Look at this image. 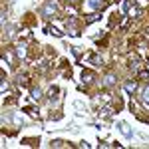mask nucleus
Returning a JSON list of instances; mask_svg holds the SVG:
<instances>
[{"label":"nucleus","instance_id":"2","mask_svg":"<svg viewBox=\"0 0 149 149\" xmlns=\"http://www.w3.org/2000/svg\"><path fill=\"white\" fill-rule=\"evenodd\" d=\"M66 26H68V30H70L72 36H80V32H78V20H76V18H70L68 22H66Z\"/></svg>","mask_w":149,"mask_h":149},{"label":"nucleus","instance_id":"12","mask_svg":"<svg viewBox=\"0 0 149 149\" xmlns=\"http://www.w3.org/2000/svg\"><path fill=\"white\" fill-rule=\"evenodd\" d=\"M100 18H102L100 14H90V16L86 18V24H92V22H95V20H100Z\"/></svg>","mask_w":149,"mask_h":149},{"label":"nucleus","instance_id":"11","mask_svg":"<svg viewBox=\"0 0 149 149\" xmlns=\"http://www.w3.org/2000/svg\"><path fill=\"white\" fill-rule=\"evenodd\" d=\"M44 30H46V34H54V36H58V38L62 36V32H60V30H56V28H52V26H46Z\"/></svg>","mask_w":149,"mask_h":149},{"label":"nucleus","instance_id":"1","mask_svg":"<svg viewBox=\"0 0 149 149\" xmlns=\"http://www.w3.org/2000/svg\"><path fill=\"white\" fill-rule=\"evenodd\" d=\"M58 10V4H56V0H46V4L42 6V18H52L54 14H56Z\"/></svg>","mask_w":149,"mask_h":149},{"label":"nucleus","instance_id":"15","mask_svg":"<svg viewBox=\"0 0 149 149\" xmlns=\"http://www.w3.org/2000/svg\"><path fill=\"white\" fill-rule=\"evenodd\" d=\"M18 84H20V86H28V78H26V76H20V78H18Z\"/></svg>","mask_w":149,"mask_h":149},{"label":"nucleus","instance_id":"6","mask_svg":"<svg viewBox=\"0 0 149 149\" xmlns=\"http://www.w3.org/2000/svg\"><path fill=\"white\" fill-rule=\"evenodd\" d=\"M90 62H92L93 66H102V64H103V60L97 56V54H92V56H90Z\"/></svg>","mask_w":149,"mask_h":149},{"label":"nucleus","instance_id":"14","mask_svg":"<svg viewBox=\"0 0 149 149\" xmlns=\"http://www.w3.org/2000/svg\"><path fill=\"white\" fill-rule=\"evenodd\" d=\"M141 97H143V103H147V105H149V86L143 90V95H141Z\"/></svg>","mask_w":149,"mask_h":149},{"label":"nucleus","instance_id":"18","mask_svg":"<svg viewBox=\"0 0 149 149\" xmlns=\"http://www.w3.org/2000/svg\"><path fill=\"white\" fill-rule=\"evenodd\" d=\"M62 143H64V141H60V139H56V141H52V147H62Z\"/></svg>","mask_w":149,"mask_h":149},{"label":"nucleus","instance_id":"8","mask_svg":"<svg viewBox=\"0 0 149 149\" xmlns=\"http://www.w3.org/2000/svg\"><path fill=\"white\" fill-rule=\"evenodd\" d=\"M16 54H18V58H26V44H18Z\"/></svg>","mask_w":149,"mask_h":149},{"label":"nucleus","instance_id":"7","mask_svg":"<svg viewBox=\"0 0 149 149\" xmlns=\"http://www.w3.org/2000/svg\"><path fill=\"white\" fill-rule=\"evenodd\" d=\"M123 88H125V92L133 93V92H135V90H137V84H135V81H127V84H125V86H123Z\"/></svg>","mask_w":149,"mask_h":149},{"label":"nucleus","instance_id":"3","mask_svg":"<svg viewBox=\"0 0 149 149\" xmlns=\"http://www.w3.org/2000/svg\"><path fill=\"white\" fill-rule=\"evenodd\" d=\"M88 4H90V8H93V10H103L107 6V0H90Z\"/></svg>","mask_w":149,"mask_h":149},{"label":"nucleus","instance_id":"17","mask_svg":"<svg viewBox=\"0 0 149 149\" xmlns=\"http://www.w3.org/2000/svg\"><path fill=\"white\" fill-rule=\"evenodd\" d=\"M92 78H93L92 72H84V80H86V81H92Z\"/></svg>","mask_w":149,"mask_h":149},{"label":"nucleus","instance_id":"4","mask_svg":"<svg viewBox=\"0 0 149 149\" xmlns=\"http://www.w3.org/2000/svg\"><path fill=\"white\" fill-rule=\"evenodd\" d=\"M141 12H143V10H141L139 6H131L125 14H127V18H139V16H141Z\"/></svg>","mask_w":149,"mask_h":149},{"label":"nucleus","instance_id":"9","mask_svg":"<svg viewBox=\"0 0 149 149\" xmlns=\"http://www.w3.org/2000/svg\"><path fill=\"white\" fill-rule=\"evenodd\" d=\"M113 84H115V76L113 74H107L105 80H103V86H113Z\"/></svg>","mask_w":149,"mask_h":149},{"label":"nucleus","instance_id":"10","mask_svg":"<svg viewBox=\"0 0 149 149\" xmlns=\"http://www.w3.org/2000/svg\"><path fill=\"white\" fill-rule=\"evenodd\" d=\"M30 93H32V100H36V102H38V100H42V92H40L38 88H32Z\"/></svg>","mask_w":149,"mask_h":149},{"label":"nucleus","instance_id":"5","mask_svg":"<svg viewBox=\"0 0 149 149\" xmlns=\"http://www.w3.org/2000/svg\"><path fill=\"white\" fill-rule=\"evenodd\" d=\"M119 131H121L125 137H131V135H133V131L129 129V125H127L125 121H119Z\"/></svg>","mask_w":149,"mask_h":149},{"label":"nucleus","instance_id":"13","mask_svg":"<svg viewBox=\"0 0 149 149\" xmlns=\"http://www.w3.org/2000/svg\"><path fill=\"white\" fill-rule=\"evenodd\" d=\"M58 92H60L58 88H50V92H48V97H50L52 102H54V100H58V97H56V93H58Z\"/></svg>","mask_w":149,"mask_h":149},{"label":"nucleus","instance_id":"16","mask_svg":"<svg viewBox=\"0 0 149 149\" xmlns=\"http://www.w3.org/2000/svg\"><path fill=\"white\" fill-rule=\"evenodd\" d=\"M139 78H141V80H149V72L141 70V72H139Z\"/></svg>","mask_w":149,"mask_h":149},{"label":"nucleus","instance_id":"20","mask_svg":"<svg viewBox=\"0 0 149 149\" xmlns=\"http://www.w3.org/2000/svg\"><path fill=\"white\" fill-rule=\"evenodd\" d=\"M70 2H76V0H70Z\"/></svg>","mask_w":149,"mask_h":149},{"label":"nucleus","instance_id":"19","mask_svg":"<svg viewBox=\"0 0 149 149\" xmlns=\"http://www.w3.org/2000/svg\"><path fill=\"white\" fill-rule=\"evenodd\" d=\"M60 117H62V113H52L50 115V119H60Z\"/></svg>","mask_w":149,"mask_h":149}]
</instances>
